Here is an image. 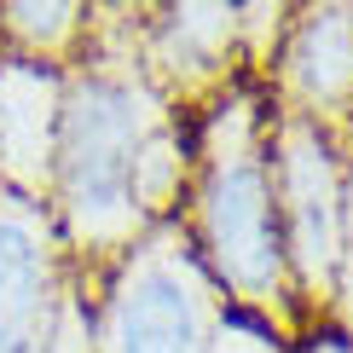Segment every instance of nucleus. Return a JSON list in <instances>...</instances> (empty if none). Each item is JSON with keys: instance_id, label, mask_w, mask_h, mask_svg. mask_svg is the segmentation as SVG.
I'll use <instances>...</instances> for the list:
<instances>
[{"instance_id": "f257e3e1", "label": "nucleus", "mask_w": 353, "mask_h": 353, "mask_svg": "<svg viewBox=\"0 0 353 353\" xmlns=\"http://www.w3.org/2000/svg\"><path fill=\"white\" fill-rule=\"evenodd\" d=\"M139 6H93L87 52L64 70L47 209L87 296L151 226L180 220L197 122L145 81L134 58Z\"/></svg>"}, {"instance_id": "f03ea898", "label": "nucleus", "mask_w": 353, "mask_h": 353, "mask_svg": "<svg viewBox=\"0 0 353 353\" xmlns=\"http://www.w3.org/2000/svg\"><path fill=\"white\" fill-rule=\"evenodd\" d=\"M180 232L232 313H249L301 342L296 290L272 197V105L249 76L197 116V163L180 203Z\"/></svg>"}, {"instance_id": "7ed1b4c3", "label": "nucleus", "mask_w": 353, "mask_h": 353, "mask_svg": "<svg viewBox=\"0 0 353 353\" xmlns=\"http://www.w3.org/2000/svg\"><path fill=\"white\" fill-rule=\"evenodd\" d=\"M226 296L191 255L180 220L151 226L93 296V353H209Z\"/></svg>"}, {"instance_id": "20e7f679", "label": "nucleus", "mask_w": 353, "mask_h": 353, "mask_svg": "<svg viewBox=\"0 0 353 353\" xmlns=\"http://www.w3.org/2000/svg\"><path fill=\"white\" fill-rule=\"evenodd\" d=\"M0 353H93V296L41 197L0 185Z\"/></svg>"}, {"instance_id": "39448f33", "label": "nucleus", "mask_w": 353, "mask_h": 353, "mask_svg": "<svg viewBox=\"0 0 353 353\" xmlns=\"http://www.w3.org/2000/svg\"><path fill=\"white\" fill-rule=\"evenodd\" d=\"M347 163L353 157L313 122L272 110V197L278 238L296 290V313L307 330L330 325L336 267H342V220H347Z\"/></svg>"}, {"instance_id": "423d86ee", "label": "nucleus", "mask_w": 353, "mask_h": 353, "mask_svg": "<svg viewBox=\"0 0 353 353\" xmlns=\"http://www.w3.org/2000/svg\"><path fill=\"white\" fill-rule=\"evenodd\" d=\"M134 58L145 81L168 99L185 122H197L220 93L255 76L249 64V18L243 6H139L134 18Z\"/></svg>"}, {"instance_id": "0eeeda50", "label": "nucleus", "mask_w": 353, "mask_h": 353, "mask_svg": "<svg viewBox=\"0 0 353 353\" xmlns=\"http://www.w3.org/2000/svg\"><path fill=\"white\" fill-rule=\"evenodd\" d=\"M64 70L0 52V185L47 203Z\"/></svg>"}, {"instance_id": "6e6552de", "label": "nucleus", "mask_w": 353, "mask_h": 353, "mask_svg": "<svg viewBox=\"0 0 353 353\" xmlns=\"http://www.w3.org/2000/svg\"><path fill=\"white\" fill-rule=\"evenodd\" d=\"M87 0H0V52L47 70H70L87 52Z\"/></svg>"}, {"instance_id": "1a4fd4ad", "label": "nucleus", "mask_w": 353, "mask_h": 353, "mask_svg": "<svg viewBox=\"0 0 353 353\" xmlns=\"http://www.w3.org/2000/svg\"><path fill=\"white\" fill-rule=\"evenodd\" d=\"M290 347H296L290 336H278L272 325H261L249 313H232V307H226V319H220V330L209 342V353H290Z\"/></svg>"}, {"instance_id": "9d476101", "label": "nucleus", "mask_w": 353, "mask_h": 353, "mask_svg": "<svg viewBox=\"0 0 353 353\" xmlns=\"http://www.w3.org/2000/svg\"><path fill=\"white\" fill-rule=\"evenodd\" d=\"M330 330L353 347V163H347V220H342V267H336V296H330Z\"/></svg>"}, {"instance_id": "9b49d317", "label": "nucleus", "mask_w": 353, "mask_h": 353, "mask_svg": "<svg viewBox=\"0 0 353 353\" xmlns=\"http://www.w3.org/2000/svg\"><path fill=\"white\" fill-rule=\"evenodd\" d=\"M290 353H353V347H347V342H342V336H336L330 325H319V330H307V336H301V342L290 347Z\"/></svg>"}]
</instances>
